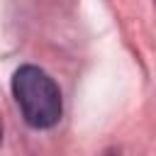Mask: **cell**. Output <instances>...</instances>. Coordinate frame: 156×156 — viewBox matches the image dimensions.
<instances>
[{
	"mask_svg": "<svg viewBox=\"0 0 156 156\" xmlns=\"http://www.w3.org/2000/svg\"><path fill=\"white\" fill-rule=\"evenodd\" d=\"M0 141H2V124H0Z\"/></svg>",
	"mask_w": 156,
	"mask_h": 156,
	"instance_id": "7a4b0ae2",
	"label": "cell"
},
{
	"mask_svg": "<svg viewBox=\"0 0 156 156\" xmlns=\"http://www.w3.org/2000/svg\"><path fill=\"white\" fill-rule=\"evenodd\" d=\"M12 95L29 127L49 129L61 119V90L46 71L37 66L17 68L12 76Z\"/></svg>",
	"mask_w": 156,
	"mask_h": 156,
	"instance_id": "6da1fadb",
	"label": "cell"
}]
</instances>
